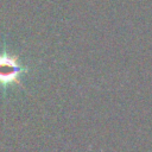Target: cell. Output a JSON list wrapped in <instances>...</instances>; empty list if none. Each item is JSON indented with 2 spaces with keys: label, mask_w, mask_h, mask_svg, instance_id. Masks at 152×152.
Returning a JSON list of instances; mask_svg holds the SVG:
<instances>
[{
  "label": "cell",
  "mask_w": 152,
  "mask_h": 152,
  "mask_svg": "<svg viewBox=\"0 0 152 152\" xmlns=\"http://www.w3.org/2000/svg\"><path fill=\"white\" fill-rule=\"evenodd\" d=\"M20 72V66L14 59L7 56L0 57V82L8 83L17 78Z\"/></svg>",
  "instance_id": "6da1fadb"
}]
</instances>
